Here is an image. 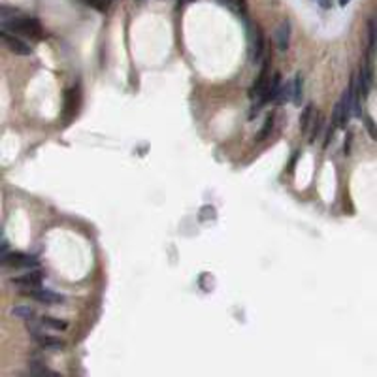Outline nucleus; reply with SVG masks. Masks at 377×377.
Here are the masks:
<instances>
[{
	"mask_svg": "<svg viewBox=\"0 0 377 377\" xmlns=\"http://www.w3.org/2000/svg\"><path fill=\"white\" fill-rule=\"evenodd\" d=\"M2 29L10 30L13 34L32 38V40H40L42 36H44V29H42L40 21L34 17H29V15H23V13L8 19V21H2Z\"/></svg>",
	"mask_w": 377,
	"mask_h": 377,
	"instance_id": "obj_1",
	"label": "nucleus"
},
{
	"mask_svg": "<svg viewBox=\"0 0 377 377\" xmlns=\"http://www.w3.org/2000/svg\"><path fill=\"white\" fill-rule=\"evenodd\" d=\"M351 117H353V100H351V91L347 89L334 106L330 123H334L338 128H345Z\"/></svg>",
	"mask_w": 377,
	"mask_h": 377,
	"instance_id": "obj_2",
	"label": "nucleus"
},
{
	"mask_svg": "<svg viewBox=\"0 0 377 377\" xmlns=\"http://www.w3.org/2000/svg\"><path fill=\"white\" fill-rule=\"evenodd\" d=\"M0 38H2V44H4V47H8V51L15 53V55H21V57L32 55V47H30L29 42H25L23 38L15 36L13 32H10V30L2 29V34H0Z\"/></svg>",
	"mask_w": 377,
	"mask_h": 377,
	"instance_id": "obj_3",
	"label": "nucleus"
},
{
	"mask_svg": "<svg viewBox=\"0 0 377 377\" xmlns=\"http://www.w3.org/2000/svg\"><path fill=\"white\" fill-rule=\"evenodd\" d=\"M264 53H266L264 34H262V30L255 25V27L249 29V57L253 63H261Z\"/></svg>",
	"mask_w": 377,
	"mask_h": 377,
	"instance_id": "obj_4",
	"label": "nucleus"
},
{
	"mask_svg": "<svg viewBox=\"0 0 377 377\" xmlns=\"http://www.w3.org/2000/svg\"><path fill=\"white\" fill-rule=\"evenodd\" d=\"M268 63L270 61H264V66L261 68V74L256 77V82L253 83V87L249 91V96L255 102H262V104H266L264 102V94H266V89H268V83H270V70H268Z\"/></svg>",
	"mask_w": 377,
	"mask_h": 377,
	"instance_id": "obj_5",
	"label": "nucleus"
},
{
	"mask_svg": "<svg viewBox=\"0 0 377 377\" xmlns=\"http://www.w3.org/2000/svg\"><path fill=\"white\" fill-rule=\"evenodd\" d=\"M2 264L12 268H25V270H32L38 268V259L32 255H25V253H8L2 255Z\"/></svg>",
	"mask_w": 377,
	"mask_h": 377,
	"instance_id": "obj_6",
	"label": "nucleus"
},
{
	"mask_svg": "<svg viewBox=\"0 0 377 377\" xmlns=\"http://www.w3.org/2000/svg\"><path fill=\"white\" fill-rule=\"evenodd\" d=\"M42 279H44V272L38 270V268H32V270H29L27 273H23V275L13 277L12 285H15V287H19V289H23L25 292H29V290L40 287Z\"/></svg>",
	"mask_w": 377,
	"mask_h": 377,
	"instance_id": "obj_7",
	"label": "nucleus"
},
{
	"mask_svg": "<svg viewBox=\"0 0 377 377\" xmlns=\"http://www.w3.org/2000/svg\"><path fill=\"white\" fill-rule=\"evenodd\" d=\"M27 294H29L32 300L38 302V304H46V306H55V304H61V302H64L63 294L53 292V290H49V289H42V287H36V289L29 290Z\"/></svg>",
	"mask_w": 377,
	"mask_h": 377,
	"instance_id": "obj_8",
	"label": "nucleus"
},
{
	"mask_svg": "<svg viewBox=\"0 0 377 377\" xmlns=\"http://www.w3.org/2000/svg\"><path fill=\"white\" fill-rule=\"evenodd\" d=\"M275 44L281 51H287L290 46V21H283L275 29Z\"/></svg>",
	"mask_w": 377,
	"mask_h": 377,
	"instance_id": "obj_9",
	"label": "nucleus"
},
{
	"mask_svg": "<svg viewBox=\"0 0 377 377\" xmlns=\"http://www.w3.org/2000/svg\"><path fill=\"white\" fill-rule=\"evenodd\" d=\"M283 83H281V74H273L270 83H268L266 94H264V102H277L279 94H281Z\"/></svg>",
	"mask_w": 377,
	"mask_h": 377,
	"instance_id": "obj_10",
	"label": "nucleus"
},
{
	"mask_svg": "<svg viewBox=\"0 0 377 377\" xmlns=\"http://www.w3.org/2000/svg\"><path fill=\"white\" fill-rule=\"evenodd\" d=\"M34 342H38L42 349H47V351H63L64 343L63 340H58V338H51V336H46L44 332H42L40 336L34 338Z\"/></svg>",
	"mask_w": 377,
	"mask_h": 377,
	"instance_id": "obj_11",
	"label": "nucleus"
},
{
	"mask_svg": "<svg viewBox=\"0 0 377 377\" xmlns=\"http://www.w3.org/2000/svg\"><path fill=\"white\" fill-rule=\"evenodd\" d=\"M315 106L313 104H308L306 108H304V111L300 113V130L302 132H308L309 127H311V123H313L315 119Z\"/></svg>",
	"mask_w": 377,
	"mask_h": 377,
	"instance_id": "obj_12",
	"label": "nucleus"
},
{
	"mask_svg": "<svg viewBox=\"0 0 377 377\" xmlns=\"http://www.w3.org/2000/svg\"><path fill=\"white\" fill-rule=\"evenodd\" d=\"M40 323L44 328H49V330H57V332H64L68 328V325L61 319H55V317H49V315H42Z\"/></svg>",
	"mask_w": 377,
	"mask_h": 377,
	"instance_id": "obj_13",
	"label": "nucleus"
},
{
	"mask_svg": "<svg viewBox=\"0 0 377 377\" xmlns=\"http://www.w3.org/2000/svg\"><path fill=\"white\" fill-rule=\"evenodd\" d=\"M273 125H275V113H270L266 117V121L262 125V128L256 134V142H264L266 138H270V134L273 132Z\"/></svg>",
	"mask_w": 377,
	"mask_h": 377,
	"instance_id": "obj_14",
	"label": "nucleus"
},
{
	"mask_svg": "<svg viewBox=\"0 0 377 377\" xmlns=\"http://www.w3.org/2000/svg\"><path fill=\"white\" fill-rule=\"evenodd\" d=\"M302 96H304V80L300 74H296L292 80V104L300 106Z\"/></svg>",
	"mask_w": 377,
	"mask_h": 377,
	"instance_id": "obj_15",
	"label": "nucleus"
},
{
	"mask_svg": "<svg viewBox=\"0 0 377 377\" xmlns=\"http://www.w3.org/2000/svg\"><path fill=\"white\" fill-rule=\"evenodd\" d=\"M323 127H325V115L323 113H315V119L311 123V132H309V142H315V138H319Z\"/></svg>",
	"mask_w": 377,
	"mask_h": 377,
	"instance_id": "obj_16",
	"label": "nucleus"
},
{
	"mask_svg": "<svg viewBox=\"0 0 377 377\" xmlns=\"http://www.w3.org/2000/svg\"><path fill=\"white\" fill-rule=\"evenodd\" d=\"M12 315L21 321H30L34 317V309L30 308V306H17V308L12 309Z\"/></svg>",
	"mask_w": 377,
	"mask_h": 377,
	"instance_id": "obj_17",
	"label": "nucleus"
},
{
	"mask_svg": "<svg viewBox=\"0 0 377 377\" xmlns=\"http://www.w3.org/2000/svg\"><path fill=\"white\" fill-rule=\"evenodd\" d=\"M364 127H366V130H368V134H370V138L373 140V142H377V125L370 115H364Z\"/></svg>",
	"mask_w": 377,
	"mask_h": 377,
	"instance_id": "obj_18",
	"label": "nucleus"
},
{
	"mask_svg": "<svg viewBox=\"0 0 377 377\" xmlns=\"http://www.w3.org/2000/svg\"><path fill=\"white\" fill-rule=\"evenodd\" d=\"M336 125H334V123H330V127H328V130H326V138H325V147H328V144H330L332 142V138H334V132H336Z\"/></svg>",
	"mask_w": 377,
	"mask_h": 377,
	"instance_id": "obj_19",
	"label": "nucleus"
},
{
	"mask_svg": "<svg viewBox=\"0 0 377 377\" xmlns=\"http://www.w3.org/2000/svg\"><path fill=\"white\" fill-rule=\"evenodd\" d=\"M298 157H300V151H294V157L290 158V163H289V172H292L296 166V161H298Z\"/></svg>",
	"mask_w": 377,
	"mask_h": 377,
	"instance_id": "obj_20",
	"label": "nucleus"
},
{
	"mask_svg": "<svg viewBox=\"0 0 377 377\" xmlns=\"http://www.w3.org/2000/svg\"><path fill=\"white\" fill-rule=\"evenodd\" d=\"M315 2H319V6L325 8V10H328L332 6V0H315Z\"/></svg>",
	"mask_w": 377,
	"mask_h": 377,
	"instance_id": "obj_21",
	"label": "nucleus"
},
{
	"mask_svg": "<svg viewBox=\"0 0 377 377\" xmlns=\"http://www.w3.org/2000/svg\"><path fill=\"white\" fill-rule=\"evenodd\" d=\"M343 151H345V155H349V151H351V134H347V142L343 144Z\"/></svg>",
	"mask_w": 377,
	"mask_h": 377,
	"instance_id": "obj_22",
	"label": "nucleus"
},
{
	"mask_svg": "<svg viewBox=\"0 0 377 377\" xmlns=\"http://www.w3.org/2000/svg\"><path fill=\"white\" fill-rule=\"evenodd\" d=\"M108 2H110V0H96V4H94V6H96V8H100V10H104V8H106V4H108Z\"/></svg>",
	"mask_w": 377,
	"mask_h": 377,
	"instance_id": "obj_23",
	"label": "nucleus"
},
{
	"mask_svg": "<svg viewBox=\"0 0 377 377\" xmlns=\"http://www.w3.org/2000/svg\"><path fill=\"white\" fill-rule=\"evenodd\" d=\"M351 0H340V6H347Z\"/></svg>",
	"mask_w": 377,
	"mask_h": 377,
	"instance_id": "obj_24",
	"label": "nucleus"
},
{
	"mask_svg": "<svg viewBox=\"0 0 377 377\" xmlns=\"http://www.w3.org/2000/svg\"><path fill=\"white\" fill-rule=\"evenodd\" d=\"M185 2H189V0H180V4H185Z\"/></svg>",
	"mask_w": 377,
	"mask_h": 377,
	"instance_id": "obj_25",
	"label": "nucleus"
}]
</instances>
